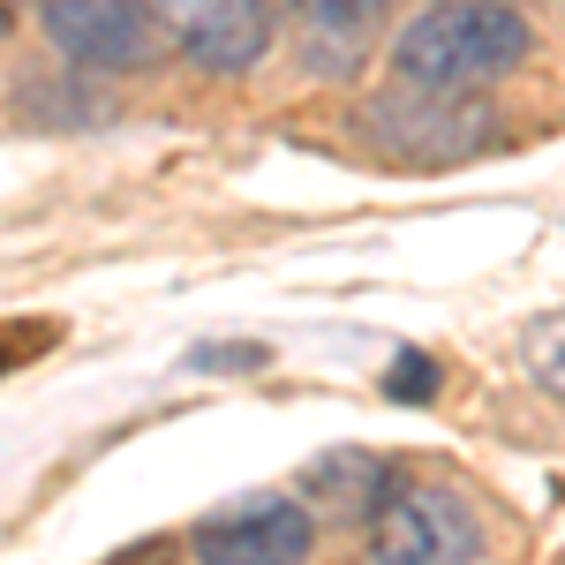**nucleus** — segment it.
Returning <instances> with one entry per match:
<instances>
[{
    "label": "nucleus",
    "instance_id": "0eeeda50",
    "mask_svg": "<svg viewBox=\"0 0 565 565\" xmlns=\"http://www.w3.org/2000/svg\"><path fill=\"white\" fill-rule=\"evenodd\" d=\"M385 8H392V0H295V15L309 23V39H317V45H332V39L354 45Z\"/></svg>",
    "mask_w": 565,
    "mask_h": 565
},
{
    "label": "nucleus",
    "instance_id": "f03ea898",
    "mask_svg": "<svg viewBox=\"0 0 565 565\" xmlns=\"http://www.w3.org/2000/svg\"><path fill=\"white\" fill-rule=\"evenodd\" d=\"M370 565H482V513L445 482H399L370 521Z\"/></svg>",
    "mask_w": 565,
    "mask_h": 565
},
{
    "label": "nucleus",
    "instance_id": "39448f33",
    "mask_svg": "<svg viewBox=\"0 0 565 565\" xmlns=\"http://www.w3.org/2000/svg\"><path fill=\"white\" fill-rule=\"evenodd\" d=\"M151 15L212 76H242L271 45V0H151Z\"/></svg>",
    "mask_w": 565,
    "mask_h": 565
},
{
    "label": "nucleus",
    "instance_id": "f257e3e1",
    "mask_svg": "<svg viewBox=\"0 0 565 565\" xmlns=\"http://www.w3.org/2000/svg\"><path fill=\"white\" fill-rule=\"evenodd\" d=\"M535 53V23H527L513 0H437L423 8L399 45H392V68L407 90H445V98H476V90L505 84Z\"/></svg>",
    "mask_w": 565,
    "mask_h": 565
},
{
    "label": "nucleus",
    "instance_id": "423d86ee",
    "mask_svg": "<svg viewBox=\"0 0 565 565\" xmlns=\"http://www.w3.org/2000/svg\"><path fill=\"white\" fill-rule=\"evenodd\" d=\"M302 498L309 513H324V521H377L392 498H399V468H392L385 452H370V445H340V452H317L302 468Z\"/></svg>",
    "mask_w": 565,
    "mask_h": 565
},
{
    "label": "nucleus",
    "instance_id": "1a4fd4ad",
    "mask_svg": "<svg viewBox=\"0 0 565 565\" xmlns=\"http://www.w3.org/2000/svg\"><path fill=\"white\" fill-rule=\"evenodd\" d=\"M385 392H392V399H407V407L437 399V362H430V354H399V362L385 370Z\"/></svg>",
    "mask_w": 565,
    "mask_h": 565
},
{
    "label": "nucleus",
    "instance_id": "6e6552de",
    "mask_svg": "<svg viewBox=\"0 0 565 565\" xmlns=\"http://www.w3.org/2000/svg\"><path fill=\"white\" fill-rule=\"evenodd\" d=\"M527 377L551 392V399H565V309L527 332Z\"/></svg>",
    "mask_w": 565,
    "mask_h": 565
},
{
    "label": "nucleus",
    "instance_id": "9d476101",
    "mask_svg": "<svg viewBox=\"0 0 565 565\" xmlns=\"http://www.w3.org/2000/svg\"><path fill=\"white\" fill-rule=\"evenodd\" d=\"M189 362H196V370H257L264 348H196Z\"/></svg>",
    "mask_w": 565,
    "mask_h": 565
},
{
    "label": "nucleus",
    "instance_id": "9b49d317",
    "mask_svg": "<svg viewBox=\"0 0 565 565\" xmlns=\"http://www.w3.org/2000/svg\"><path fill=\"white\" fill-rule=\"evenodd\" d=\"M45 340H53V324H8V332H0V354H39ZM0 370H8V362H0Z\"/></svg>",
    "mask_w": 565,
    "mask_h": 565
},
{
    "label": "nucleus",
    "instance_id": "20e7f679",
    "mask_svg": "<svg viewBox=\"0 0 565 565\" xmlns=\"http://www.w3.org/2000/svg\"><path fill=\"white\" fill-rule=\"evenodd\" d=\"M189 543H196V565H302L317 551V513L302 498L257 490V498L218 505Z\"/></svg>",
    "mask_w": 565,
    "mask_h": 565
},
{
    "label": "nucleus",
    "instance_id": "7ed1b4c3",
    "mask_svg": "<svg viewBox=\"0 0 565 565\" xmlns=\"http://www.w3.org/2000/svg\"><path fill=\"white\" fill-rule=\"evenodd\" d=\"M45 39L90 76H136L159 53V15L151 0H39Z\"/></svg>",
    "mask_w": 565,
    "mask_h": 565
}]
</instances>
